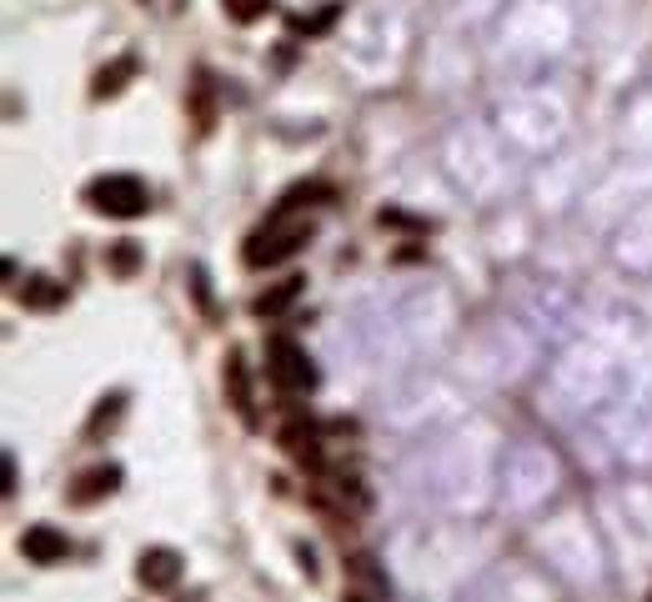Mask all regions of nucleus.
<instances>
[{
	"label": "nucleus",
	"instance_id": "4468645a",
	"mask_svg": "<svg viewBox=\"0 0 652 602\" xmlns=\"http://www.w3.org/2000/svg\"><path fill=\"white\" fill-rule=\"evenodd\" d=\"M120 416H126V392H106L96 402V412L86 416V442H101L120 422Z\"/></svg>",
	"mask_w": 652,
	"mask_h": 602
},
{
	"label": "nucleus",
	"instance_id": "9b49d317",
	"mask_svg": "<svg viewBox=\"0 0 652 602\" xmlns=\"http://www.w3.org/2000/svg\"><path fill=\"white\" fill-rule=\"evenodd\" d=\"M136 71H141L136 55H116V61H106V66L96 71V81H91V101H116L120 91L136 81Z\"/></svg>",
	"mask_w": 652,
	"mask_h": 602
},
{
	"label": "nucleus",
	"instance_id": "dca6fc26",
	"mask_svg": "<svg viewBox=\"0 0 652 602\" xmlns=\"http://www.w3.org/2000/svg\"><path fill=\"white\" fill-rule=\"evenodd\" d=\"M337 15H341V6H326V11H316V15H292V35H322V31H332L337 25Z\"/></svg>",
	"mask_w": 652,
	"mask_h": 602
},
{
	"label": "nucleus",
	"instance_id": "ddd939ff",
	"mask_svg": "<svg viewBox=\"0 0 652 602\" xmlns=\"http://www.w3.org/2000/svg\"><path fill=\"white\" fill-rule=\"evenodd\" d=\"M186 110H191V120H196V136H207L211 120H217V81H211V71H196L191 76V101H186Z\"/></svg>",
	"mask_w": 652,
	"mask_h": 602
},
{
	"label": "nucleus",
	"instance_id": "0eeeda50",
	"mask_svg": "<svg viewBox=\"0 0 652 602\" xmlns=\"http://www.w3.org/2000/svg\"><path fill=\"white\" fill-rule=\"evenodd\" d=\"M181 552L176 548H146L141 558H136V582H141L146 592H171L176 582H181Z\"/></svg>",
	"mask_w": 652,
	"mask_h": 602
},
{
	"label": "nucleus",
	"instance_id": "aec40b11",
	"mask_svg": "<svg viewBox=\"0 0 652 602\" xmlns=\"http://www.w3.org/2000/svg\"><path fill=\"white\" fill-rule=\"evenodd\" d=\"M11 493H15V457L6 452V497H11Z\"/></svg>",
	"mask_w": 652,
	"mask_h": 602
},
{
	"label": "nucleus",
	"instance_id": "7ed1b4c3",
	"mask_svg": "<svg viewBox=\"0 0 652 602\" xmlns=\"http://www.w3.org/2000/svg\"><path fill=\"white\" fill-rule=\"evenodd\" d=\"M266 377H272L276 392L286 397H306L316 392V361L306 357V347L296 337H266Z\"/></svg>",
	"mask_w": 652,
	"mask_h": 602
},
{
	"label": "nucleus",
	"instance_id": "f3484780",
	"mask_svg": "<svg viewBox=\"0 0 652 602\" xmlns=\"http://www.w3.org/2000/svg\"><path fill=\"white\" fill-rule=\"evenodd\" d=\"M221 11H227L236 25H251V21H261V15L272 11V0H221Z\"/></svg>",
	"mask_w": 652,
	"mask_h": 602
},
{
	"label": "nucleus",
	"instance_id": "2eb2a0df",
	"mask_svg": "<svg viewBox=\"0 0 652 602\" xmlns=\"http://www.w3.org/2000/svg\"><path fill=\"white\" fill-rule=\"evenodd\" d=\"M141 266H146V256H141V246H136L130 236H120V241H111V246H106V272H116L120 282H130Z\"/></svg>",
	"mask_w": 652,
	"mask_h": 602
},
{
	"label": "nucleus",
	"instance_id": "6e6552de",
	"mask_svg": "<svg viewBox=\"0 0 652 602\" xmlns=\"http://www.w3.org/2000/svg\"><path fill=\"white\" fill-rule=\"evenodd\" d=\"M302 292H306V276H282V282H272L266 292L251 296V317H261V321L286 317V311L302 302Z\"/></svg>",
	"mask_w": 652,
	"mask_h": 602
},
{
	"label": "nucleus",
	"instance_id": "f8f14e48",
	"mask_svg": "<svg viewBox=\"0 0 652 602\" xmlns=\"http://www.w3.org/2000/svg\"><path fill=\"white\" fill-rule=\"evenodd\" d=\"M15 296H21L25 311H61L65 307V282H55V276H25V282L15 286Z\"/></svg>",
	"mask_w": 652,
	"mask_h": 602
},
{
	"label": "nucleus",
	"instance_id": "6ab92c4d",
	"mask_svg": "<svg viewBox=\"0 0 652 602\" xmlns=\"http://www.w3.org/2000/svg\"><path fill=\"white\" fill-rule=\"evenodd\" d=\"M377 226H407V231H427V221L407 216V211H377Z\"/></svg>",
	"mask_w": 652,
	"mask_h": 602
},
{
	"label": "nucleus",
	"instance_id": "1a4fd4ad",
	"mask_svg": "<svg viewBox=\"0 0 652 602\" xmlns=\"http://www.w3.org/2000/svg\"><path fill=\"white\" fill-rule=\"evenodd\" d=\"M332 201H337V187H332V181H296V187L272 207V216L266 221H286V216H296V211H306V207H332Z\"/></svg>",
	"mask_w": 652,
	"mask_h": 602
},
{
	"label": "nucleus",
	"instance_id": "423d86ee",
	"mask_svg": "<svg viewBox=\"0 0 652 602\" xmlns=\"http://www.w3.org/2000/svg\"><path fill=\"white\" fill-rule=\"evenodd\" d=\"M21 558L35 562V568H55V562L71 558V537H65L61 527H51V522H35V527H25L21 532Z\"/></svg>",
	"mask_w": 652,
	"mask_h": 602
},
{
	"label": "nucleus",
	"instance_id": "20e7f679",
	"mask_svg": "<svg viewBox=\"0 0 652 602\" xmlns=\"http://www.w3.org/2000/svg\"><path fill=\"white\" fill-rule=\"evenodd\" d=\"M221 387H227V402L231 412L246 422V427H261V416H256V392H251V367H246V351L231 347L227 361H221Z\"/></svg>",
	"mask_w": 652,
	"mask_h": 602
},
{
	"label": "nucleus",
	"instance_id": "39448f33",
	"mask_svg": "<svg viewBox=\"0 0 652 602\" xmlns=\"http://www.w3.org/2000/svg\"><path fill=\"white\" fill-rule=\"evenodd\" d=\"M120 462H96V467H86L76 482H71V493H65V503L71 507H96V503H106V497H116L120 493Z\"/></svg>",
	"mask_w": 652,
	"mask_h": 602
},
{
	"label": "nucleus",
	"instance_id": "f257e3e1",
	"mask_svg": "<svg viewBox=\"0 0 652 602\" xmlns=\"http://www.w3.org/2000/svg\"><path fill=\"white\" fill-rule=\"evenodd\" d=\"M306 246H312V221H261L256 231L246 236V246H241V262L251 266V272H266V266H282L292 262V256H302Z\"/></svg>",
	"mask_w": 652,
	"mask_h": 602
},
{
	"label": "nucleus",
	"instance_id": "a211bd4d",
	"mask_svg": "<svg viewBox=\"0 0 652 602\" xmlns=\"http://www.w3.org/2000/svg\"><path fill=\"white\" fill-rule=\"evenodd\" d=\"M191 292H196V302H201V311L217 317V302H211V286H207V272H201V266H191Z\"/></svg>",
	"mask_w": 652,
	"mask_h": 602
},
{
	"label": "nucleus",
	"instance_id": "9d476101",
	"mask_svg": "<svg viewBox=\"0 0 652 602\" xmlns=\"http://www.w3.org/2000/svg\"><path fill=\"white\" fill-rule=\"evenodd\" d=\"M282 447H286V457H292L302 472H322V437H316L312 422H286V427H282Z\"/></svg>",
	"mask_w": 652,
	"mask_h": 602
},
{
	"label": "nucleus",
	"instance_id": "f03ea898",
	"mask_svg": "<svg viewBox=\"0 0 652 602\" xmlns=\"http://www.w3.org/2000/svg\"><path fill=\"white\" fill-rule=\"evenodd\" d=\"M86 207L96 211V216H111V221H136L151 211V187H146L141 176L130 171H106L96 176V181H86Z\"/></svg>",
	"mask_w": 652,
	"mask_h": 602
}]
</instances>
